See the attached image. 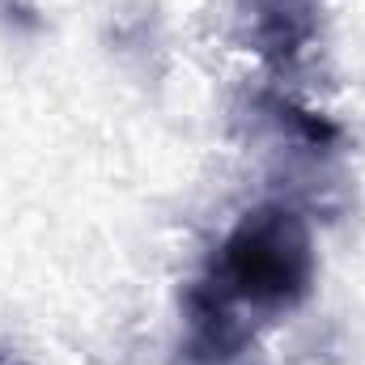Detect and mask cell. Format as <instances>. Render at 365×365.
<instances>
[{
	"label": "cell",
	"mask_w": 365,
	"mask_h": 365,
	"mask_svg": "<svg viewBox=\"0 0 365 365\" xmlns=\"http://www.w3.org/2000/svg\"><path fill=\"white\" fill-rule=\"evenodd\" d=\"M217 280L230 297L251 306H293L310 293L314 247L310 230L289 208H255L225 238Z\"/></svg>",
	"instance_id": "obj_1"
},
{
	"label": "cell",
	"mask_w": 365,
	"mask_h": 365,
	"mask_svg": "<svg viewBox=\"0 0 365 365\" xmlns=\"http://www.w3.org/2000/svg\"><path fill=\"white\" fill-rule=\"evenodd\" d=\"M314 30V0H259V43L264 51L293 56Z\"/></svg>",
	"instance_id": "obj_2"
}]
</instances>
